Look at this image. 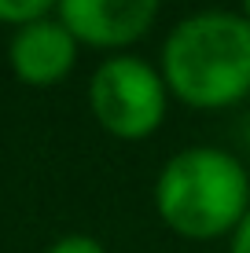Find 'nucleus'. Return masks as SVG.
<instances>
[{
    "label": "nucleus",
    "instance_id": "3",
    "mask_svg": "<svg viewBox=\"0 0 250 253\" xmlns=\"http://www.w3.org/2000/svg\"><path fill=\"white\" fill-rule=\"evenodd\" d=\"M89 103L100 128L114 139H148L166 121L169 88L162 81V70L136 55H110L92 74Z\"/></svg>",
    "mask_w": 250,
    "mask_h": 253
},
{
    "label": "nucleus",
    "instance_id": "9",
    "mask_svg": "<svg viewBox=\"0 0 250 253\" xmlns=\"http://www.w3.org/2000/svg\"><path fill=\"white\" fill-rule=\"evenodd\" d=\"M239 15H243V19L250 22V0H243V11H239Z\"/></svg>",
    "mask_w": 250,
    "mask_h": 253
},
{
    "label": "nucleus",
    "instance_id": "8",
    "mask_svg": "<svg viewBox=\"0 0 250 253\" xmlns=\"http://www.w3.org/2000/svg\"><path fill=\"white\" fill-rule=\"evenodd\" d=\"M228 253H250V213L239 220V228L232 231V250Z\"/></svg>",
    "mask_w": 250,
    "mask_h": 253
},
{
    "label": "nucleus",
    "instance_id": "7",
    "mask_svg": "<svg viewBox=\"0 0 250 253\" xmlns=\"http://www.w3.org/2000/svg\"><path fill=\"white\" fill-rule=\"evenodd\" d=\"M48 253H107L103 250L100 239H92V235H63L59 242H51Z\"/></svg>",
    "mask_w": 250,
    "mask_h": 253
},
{
    "label": "nucleus",
    "instance_id": "6",
    "mask_svg": "<svg viewBox=\"0 0 250 253\" xmlns=\"http://www.w3.org/2000/svg\"><path fill=\"white\" fill-rule=\"evenodd\" d=\"M59 0H0V22L11 26H30L48 19V11L55 7Z\"/></svg>",
    "mask_w": 250,
    "mask_h": 253
},
{
    "label": "nucleus",
    "instance_id": "5",
    "mask_svg": "<svg viewBox=\"0 0 250 253\" xmlns=\"http://www.w3.org/2000/svg\"><path fill=\"white\" fill-rule=\"evenodd\" d=\"M7 59H11V70L22 84L51 88L70 77L77 63V41L59 19H41L19 26V33L7 44Z\"/></svg>",
    "mask_w": 250,
    "mask_h": 253
},
{
    "label": "nucleus",
    "instance_id": "1",
    "mask_svg": "<svg viewBox=\"0 0 250 253\" xmlns=\"http://www.w3.org/2000/svg\"><path fill=\"white\" fill-rule=\"evenodd\" d=\"M162 81L195 110H225L250 95V22L236 11H195L162 44Z\"/></svg>",
    "mask_w": 250,
    "mask_h": 253
},
{
    "label": "nucleus",
    "instance_id": "4",
    "mask_svg": "<svg viewBox=\"0 0 250 253\" xmlns=\"http://www.w3.org/2000/svg\"><path fill=\"white\" fill-rule=\"evenodd\" d=\"M55 11L77 44L114 51L136 44L154 26L158 0H59Z\"/></svg>",
    "mask_w": 250,
    "mask_h": 253
},
{
    "label": "nucleus",
    "instance_id": "2",
    "mask_svg": "<svg viewBox=\"0 0 250 253\" xmlns=\"http://www.w3.org/2000/svg\"><path fill=\"white\" fill-rule=\"evenodd\" d=\"M154 209L180 239L210 242L232 235L250 213V172L221 147H188L162 165Z\"/></svg>",
    "mask_w": 250,
    "mask_h": 253
}]
</instances>
